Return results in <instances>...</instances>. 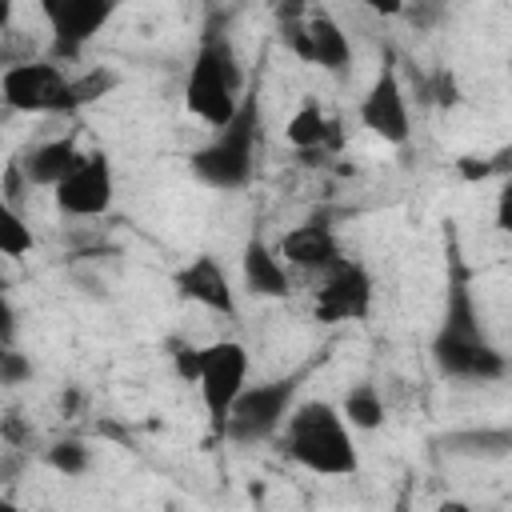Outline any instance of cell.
I'll return each mask as SVG.
<instances>
[{
    "label": "cell",
    "mask_w": 512,
    "mask_h": 512,
    "mask_svg": "<svg viewBox=\"0 0 512 512\" xmlns=\"http://www.w3.org/2000/svg\"><path fill=\"white\" fill-rule=\"evenodd\" d=\"M240 100H244V72H240L232 40L228 36L200 40L188 80H184V108L208 128H220L236 116Z\"/></svg>",
    "instance_id": "obj_4"
},
{
    "label": "cell",
    "mask_w": 512,
    "mask_h": 512,
    "mask_svg": "<svg viewBox=\"0 0 512 512\" xmlns=\"http://www.w3.org/2000/svg\"><path fill=\"white\" fill-rule=\"evenodd\" d=\"M316 276H320L316 296H312L316 320L340 324V320H364L372 312V276L360 260L340 256L336 264H328Z\"/></svg>",
    "instance_id": "obj_10"
},
{
    "label": "cell",
    "mask_w": 512,
    "mask_h": 512,
    "mask_svg": "<svg viewBox=\"0 0 512 512\" xmlns=\"http://www.w3.org/2000/svg\"><path fill=\"white\" fill-rule=\"evenodd\" d=\"M304 32H308V64L324 72H344L352 64V40L332 12H308Z\"/></svg>",
    "instance_id": "obj_16"
},
{
    "label": "cell",
    "mask_w": 512,
    "mask_h": 512,
    "mask_svg": "<svg viewBox=\"0 0 512 512\" xmlns=\"http://www.w3.org/2000/svg\"><path fill=\"white\" fill-rule=\"evenodd\" d=\"M192 176L208 188L236 192L256 176L260 164V100L256 92H244L236 116L220 128H212V140L192 152Z\"/></svg>",
    "instance_id": "obj_3"
},
{
    "label": "cell",
    "mask_w": 512,
    "mask_h": 512,
    "mask_svg": "<svg viewBox=\"0 0 512 512\" xmlns=\"http://www.w3.org/2000/svg\"><path fill=\"white\" fill-rule=\"evenodd\" d=\"M284 140H288L296 152H312V148H324V144L336 140V124H332V116H328L320 104L304 100V104L288 116V124H284Z\"/></svg>",
    "instance_id": "obj_17"
},
{
    "label": "cell",
    "mask_w": 512,
    "mask_h": 512,
    "mask_svg": "<svg viewBox=\"0 0 512 512\" xmlns=\"http://www.w3.org/2000/svg\"><path fill=\"white\" fill-rule=\"evenodd\" d=\"M400 16H408L412 28L432 32V28L448 16V4H444V0H404V12H400Z\"/></svg>",
    "instance_id": "obj_23"
},
{
    "label": "cell",
    "mask_w": 512,
    "mask_h": 512,
    "mask_svg": "<svg viewBox=\"0 0 512 512\" xmlns=\"http://www.w3.org/2000/svg\"><path fill=\"white\" fill-rule=\"evenodd\" d=\"M0 100L24 116L68 112V72L56 60H16L0 72Z\"/></svg>",
    "instance_id": "obj_6"
},
{
    "label": "cell",
    "mask_w": 512,
    "mask_h": 512,
    "mask_svg": "<svg viewBox=\"0 0 512 512\" xmlns=\"http://www.w3.org/2000/svg\"><path fill=\"white\" fill-rule=\"evenodd\" d=\"M172 284H176V296L180 300H192V304H200L208 312H220V316H232L236 312L232 280H228L224 264L212 252H200L188 264H180L176 276H172Z\"/></svg>",
    "instance_id": "obj_12"
},
{
    "label": "cell",
    "mask_w": 512,
    "mask_h": 512,
    "mask_svg": "<svg viewBox=\"0 0 512 512\" xmlns=\"http://www.w3.org/2000/svg\"><path fill=\"white\" fill-rule=\"evenodd\" d=\"M172 364H176V376H180L184 384H196V372H200V348L180 344V348L172 352Z\"/></svg>",
    "instance_id": "obj_26"
},
{
    "label": "cell",
    "mask_w": 512,
    "mask_h": 512,
    "mask_svg": "<svg viewBox=\"0 0 512 512\" xmlns=\"http://www.w3.org/2000/svg\"><path fill=\"white\" fill-rule=\"evenodd\" d=\"M12 12H16V4L12 0H0V32L12 24Z\"/></svg>",
    "instance_id": "obj_31"
},
{
    "label": "cell",
    "mask_w": 512,
    "mask_h": 512,
    "mask_svg": "<svg viewBox=\"0 0 512 512\" xmlns=\"http://www.w3.org/2000/svg\"><path fill=\"white\" fill-rule=\"evenodd\" d=\"M52 200L72 220H100L116 200V172L108 152H80V160L68 168V176L52 188Z\"/></svg>",
    "instance_id": "obj_8"
},
{
    "label": "cell",
    "mask_w": 512,
    "mask_h": 512,
    "mask_svg": "<svg viewBox=\"0 0 512 512\" xmlns=\"http://www.w3.org/2000/svg\"><path fill=\"white\" fill-rule=\"evenodd\" d=\"M28 376H32V360L8 348V340H0V384H24Z\"/></svg>",
    "instance_id": "obj_24"
},
{
    "label": "cell",
    "mask_w": 512,
    "mask_h": 512,
    "mask_svg": "<svg viewBox=\"0 0 512 512\" xmlns=\"http://www.w3.org/2000/svg\"><path fill=\"white\" fill-rule=\"evenodd\" d=\"M76 160H80V148H76L72 136H48V140H36L32 148H24L12 164L20 168V176L28 180V188L32 184L36 188H56Z\"/></svg>",
    "instance_id": "obj_15"
},
{
    "label": "cell",
    "mask_w": 512,
    "mask_h": 512,
    "mask_svg": "<svg viewBox=\"0 0 512 512\" xmlns=\"http://www.w3.org/2000/svg\"><path fill=\"white\" fill-rule=\"evenodd\" d=\"M276 252L284 256L288 268L312 272V276L324 272L328 264H336V260L344 256V248H340L332 224H324V220H304V224L288 228V232L280 236V248H276Z\"/></svg>",
    "instance_id": "obj_13"
},
{
    "label": "cell",
    "mask_w": 512,
    "mask_h": 512,
    "mask_svg": "<svg viewBox=\"0 0 512 512\" xmlns=\"http://www.w3.org/2000/svg\"><path fill=\"white\" fill-rule=\"evenodd\" d=\"M44 460H48V468H56V472H64V476H84L88 464H92V452H88L84 440L68 436V440H56V444L44 452Z\"/></svg>",
    "instance_id": "obj_22"
},
{
    "label": "cell",
    "mask_w": 512,
    "mask_h": 512,
    "mask_svg": "<svg viewBox=\"0 0 512 512\" xmlns=\"http://www.w3.org/2000/svg\"><path fill=\"white\" fill-rule=\"evenodd\" d=\"M424 100H436V104H444V108H452V104H460V88H456V76L448 72V68H440L428 84H424Z\"/></svg>",
    "instance_id": "obj_25"
},
{
    "label": "cell",
    "mask_w": 512,
    "mask_h": 512,
    "mask_svg": "<svg viewBox=\"0 0 512 512\" xmlns=\"http://www.w3.org/2000/svg\"><path fill=\"white\" fill-rule=\"evenodd\" d=\"M280 444L300 468H308L316 476H352L360 468L352 428L344 424L340 408L328 400L292 404L280 424Z\"/></svg>",
    "instance_id": "obj_1"
},
{
    "label": "cell",
    "mask_w": 512,
    "mask_h": 512,
    "mask_svg": "<svg viewBox=\"0 0 512 512\" xmlns=\"http://www.w3.org/2000/svg\"><path fill=\"white\" fill-rule=\"evenodd\" d=\"M456 172H460L468 184H476V180H488V176L496 172V164H488V160H480V156H460V160H456Z\"/></svg>",
    "instance_id": "obj_27"
},
{
    "label": "cell",
    "mask_w": 512,
    "mask_h": 512,
    "mask_svg": "<svg viewBox=\"0 0 512 512\" xmlns=\"http://www.w3.org/2000/svg\"><path fill=\"white\" fill-rule=\"evenodd\" d=\"M340 416H344V424H348L352 432H376V428L388 420V408H384L380 388L368 384V380L352 384V388L344 392V400H340Z\"/></svg>",
    "instance_id": "obj_18"
},
{
    "label": "cell",
    "mask_w": 512,
    "mask_h": 512,
    "mask_svg": "<svg viewBox=\"0 0 512 512\" xmlns=\"http://www.w3.org/2000/svg\"><path fill=\"white\" fill-rule=\"evenodd\" d=\"M360 8H368L372 16H380V20H396L400 12H404V0H356Z\"/></svg>",
    "instance_id": "obj_29"
},
{
    "label": "cell",
    "mask_w": 512,
    "mask_h": 512,
    "mask_svg": "<svg viewBox=\"0 0 512 512\" xmlns=\"http://www.w3.org/2000/svg\"><path fill=\"white\" fill-rule=\"evenodd\" d=\"M360 124L384 140V144H408L412 136V112H408V92H404V80L392 64H384L368 92L360 96Z\"/></svg>",
    "instance_id": "obj_11"
},
{
    "label": "cell",
    "mask_w": 512,
    "mask_h": 512,
    "mask_svg": "<svg viewBox=\"0 0 512 512\" xmlns=\"http://www.w3.org/2000/svg\"><path fill=\"white\" fill-rule=\"evenodd\" d=\"M240 276H244V288L252 296H264V300H284L292 292V268L260 236H252L244 244V252H240Z\"/></svg>",
    "instance_id": "obj_14"
},
{
    "label": "cell",
    "mask_w": 512,
    "mask_h": 512,
    "mask_svg": "<svg viewBox=\"0 0 512 512\" xmlns=\"http://www.w3.org/2000/svg\"><path fill=\"white\" fill-rule=\"evenodd\" d=\"M32 228H28V220H24V212L0 192V256H8V260H20V256H28L32 252Z\"/></svg>",
    "instance_id": "obj_21"
},
{
    "label": "cell",
    "mask_w": 512,
    "mask_h": 512,
    "mask_svg": "<svg viewBox=\"0 0 512 512\" xmlns=\"http://www.w3.org/2000/svg\"><path fill=\"white\" fill-rule=\"evenodd\" d=\"M248 348L240 340H212L200 348V372H196V388H200V400H204V412L212 420V428L220 432L232 400L244 392L248 384Z\"/></svg>",
    "instance_id": "obj_7"
},
{
    "label": "cell",
    "mask_w": 512,
    "mask_h": 512,
    "mask_svg": "<svg viewBox=\"0 0 512 512\" xmlns=\"http://www.w3.org/2000/svg\"><path fill=\"white\" fill-rule=\"evenodd\" d=\"M116 88H120V72H112L108 64H92V68H84V72L68 76V112L88 108V104H96V100L112 96Z\"/></svg>",
    "instance_id": "obj_19"
},
{
    "label": "cell",
    "mask_w": 512,
    "mask_h": 512,
    "mask_svg": "<svg viewBox=\"0 0 512 512\" xmlns=\"http://www.w3.org/2000/svg\"><path fill=\"white\" fill-rule=\"evenodd\" d=\"M448 452H460V456H488V460H500L508 456L512 448V432L508 428H484V432H452L448 440Z\"/></svg>",
    "instance_id": "obj_20"
},
{
    "label": "cell",
    "mask_w": 512,
    "mask_h": 512,
    "mask_svg": "<svg viewBox=\"0 0 512 512\" xmlns=\"http://www.w3.org/2000/svg\"><path fill=\"white\" fill-rule=\"evenodd\" d=\"M36 8L52 32L56 56L72 60L108 28V20L124 8V0H36Z\"/></svg>",
    "instance_id": "obj_9"
},
{
    "label": "cell",
    "mask_w": 512,
    "mask_h": 512,
    "mask_svg": "<svg viewBox=\"0 0 512 512\" xmlns=\"http://www.w3.org/2000/svg\"><path fill=\"white\" fill-rule=\"evenodd\" d=\"M432 360L452 380H480L484 384V380H504V372H508V360L484 336V328L476 320L472 292L464 284H456L452 296H448L444 324L432 340Z\"/></svg>",
    "instance_id": "obj_2"
},
{
    "label": "cell",
    "mask_w": 512,
    "mask_h": 512,
    "mask_svg": "<svg viewBox=\"0 0 512 512\" xmlns=\"http://www.w3.org/2000/svg\"><path fill=\"white\" fill-rule=\"evenodd\" d=\"M296 388L300 376H280V380H264V384H244V392L232 400L220 436L236 440V444H256L280 432L288 408L296 404Z\"/></svg>",
    "instance_id": "obj_5"
},
{
    "label": "cell",
    "mask_w": 512,
    "mask_h": 512,
    "mask_svg": "<svg viewBox=\"0 0 512 512\" xmlns=\"http://www.w3.org/2000/svg\"><path fill=\"white\" fill-rule=\"evenodd\" d=\"M268 8H272V16H276L280 24H288V20H300V16H308L304 0H268Z\"/></svg>",
    "instance_id": "obj_28"
},
{
    "label": "cell",
    "mask_w": 512,
    "mask_h": 512,
    "mask_svg": "<svg viewBox=\"0 0 512 512\" xmlns=\"http://www.w3.org/2000/svg\"><path fill=\"white\" fill-rule=\"evenodd\" d=\"M12 304H8V296H4V288H0V340H8L12 336Z\"/></svg>",
    "instance_id": "obj_30"
}]
</instances>
